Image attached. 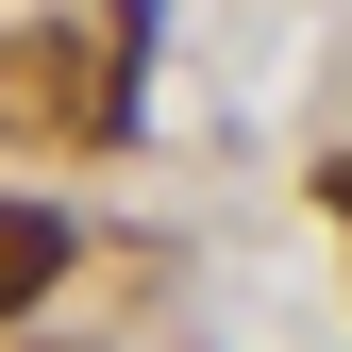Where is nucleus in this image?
<instances>
[{
	"label": "nucleus",
	"mask_w": 352,
	"mask_h": 352,
	"mask_svg": "<svg viewBox=\"0 0 352 352\" xmlns=\"http://www.w3.org/2000/svg\"><path fill=\"white\" fill-rule=\"evenodd\" d=\"M51 285H67V201H0V319H34Z\"/></svg>",
	"instance_id": "nucleus-1"
},
{
	"label": "nucleus",
	"mask_w": 352,
	"mask_h": 352,
	"mask_svg": "<svg viewBox=\"0 0 352 352\" xmlns=\"http://www.w3.org/2000/svg\"><path fill=\"white\" fill-rule=\"evenodd\" d=\"M151 17H168V0H118V51H151Z\"/></svg>",
	"instance_id": "nucleus-2"
},
{
	"label": "nucleus",
	"mask_w": 352,
	"mask_h": 352,
	"mask_svg": "<svg viewBox=\"0 0 352 352\" xmlns=\"http://www.w3.org/2000/svg\"><path fill=\"white\" fill-rule=\"evenodd\" d=\"M319 201H336V218H352V151H336V168H319Z\"/></svg>",
	"instance_id": "nucleus-3"
}]
</instances>
